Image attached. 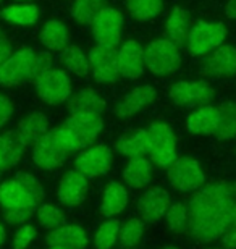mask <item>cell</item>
<instances>
[{"label":"cell","instance_id":"obj_1","mask_svg":"<svg viewBox=\"0 0 236 249\" xmlns=\"http://www.w3.org/2000/svg\"><path fill=\"white\" fill-rule=\"evenodd\" d=\"M189 235L210 243L236 228V186L215 181L198 189L188 204Z\"/></svg>","mask_w":236,"mask_h":249},{"label":"cell","instance_id":"obj_2","mask_svg":"<svg viewBox=\"0 0 236 249\" xmlns=\"http://www.w3.org/2000/svg\"><path fill=\"white\" fill-rule=\"evenodd\" d=\"M49 68H52V57L49 53L23 49L0 63V84L5 88L17 86L24 79H36Z\"/></svg>","mask_w":236,"mask_h":249},{"label":"cell","instance_id":"obj_3","mask_svg":"<svg viewBox=\"0 0 236 249\" xmlns=\"http://www.w3.org/2000/svg\"><path fill=\"white\" fill-rule=\"evenodd\" d=\"M102 128L104 118L100 113L76 112L72 113L57 129L70 152H73L89 147V144H92L100 134Z\"/></svg>","mask_w":236,"mask_h":249},{"label":"cell","instance_id":"obj_4","mask_svg":"<svg viewBox=\"0 0 236 249\" xmlns=\"http://www.w3.org/2000/svg\"><path fill=\"white\" fill-rule=\"evenodd\" d=\"M147 154L154 165L168 168L177 160V138L167 123L155 122L147 128Z\"/></svg>","mask_w":236,"mask_h":249},{"label":"cell","instance_id":"obj_5","mask_svg":"<svg viewBox=\"0 0 236 249\" xmlns=\"http://www.w3.org/2000/svg\"><path fill=\"white\" fill-rule=\"evenodd\" d=\"M70 149L63 142L58 129L54 128L47 131L41 139L33 144V162L44 172H54L60 168L68 159Z\"/></svg>","mask_w":236,"mask_h":249},{"label":"cell","instance_id":"obj_6","mask_svg":"<svg viewBox=\"0 0 236 249\" xmlns=\"http://www.w3.org/2000/svg\"><path fill=\"white\" fill-rule=\"evenodd\" d=\"M144 58L149 71L157 76L177 71L182 65L178 46H175L170 39H157L150 42L144 51Z\"/></svg>","mask_w":236,"mask_h":249},{"label":"cell","instance_id":"obj_7","mask_svg":"<svg viewBox=\"0 0 236 249\" xmlns=\"http://www.w3.org/2000/svg\"><path fill=\"white\" fill-rule=\"evenodd\" d=\"M37 96L50 106H60L72 97V81L63 70L49 68L34 79Z\"/></svg>","mask_w":236,"mask_h":249},{"label":"cell","instance_id":"obj_8","mask_svg":"<svg viewBox=\"0 0 236 249\" xmlns=\"http://www.w3.org/2000/svg\"><path fill=\"white\" fill-rule=\"evenodd\" d=\"M225 37H227V28L222 23L198 21L191 28L186 46L193 55H205L222 46Z\"/></svg>","mask_w":236,"mask_h":249},{"label":"cell","instance_id":"obj_9","mask_svg":"<svg viewBox=\"0 0 236 249\" xmlns=\"http://www.w3.org/2000/svg\"><path fill=\"white\" fill-rule=\"evenodd\" d=\"M168 181L180 193H196L205 183V173L193 157H180L168 167Z\"/></svg>","mask_w":236,"mask_h":249},{"label":"cell","instance_id":"obj_10","mask_svg":"<svg viewBox=\"0 0 236 249\" xmlns=\"http://www.w3.org/2000/svg\"><path fill=\"white\" fill-rule=\"evenodd\" d=\"M112 149L105 144H97V146L86 147L79 152L74 160V168L91 180V178L105 175L112 168Z\"/></svg>","mask_w":236,"mask_h":249},{"label":"cell","instance_id":"obj_11","mask_svg":"<svg viewBox=\"0 0 236 249\" xmlns=\"http://www.w3.org/2000/svg\"><path fill=\"white\" fill-rule=\"evenodd\" d=\"M122 13L112 7H105L92 21V34L97 46L117 47L122 39Z\"/></svg>","mask_w":236,"mask_h":249},{"label":"cell","instance_id":"obj_12","mask_svg":"<svg viewBox=\"0 0 236 249\" xmlns=\"http://www.w3.org/2000/svg\"><path fill=\"white\" fill-rule=\"evenodd\" d=\"M170 204V194L167 189L160 186H152L139 196L136 202V211L139 213V218L145 223H159L162 218H165Z\"/></svg>","mask_w":236,"mask_h":249},{"label":"cell","instance_id":"obj_13","mask_svg":"<svg viewBox=\"0 0 236 249\" xmlns=\"http://www.w3.org/2000/svg\"><path fill=\"white\" fill-rule=\"evenodd\" d=\"M89 68L99 83H115L122 76L118 65V51L115 47L97 46L89 52Z\"/></svg>","mask_w":236,"mask_h":249},{"label":"cell","instance_id":"obj_14","mask_svg":"<svg viewBox=\"0 0 236 249\" xmlns=\"http://www.w3.org/2000/svg\"><path fill=\"white\" fill-rule=\"evenodd\" d=\"M214 96V88L205 81H177L170 88V99L177 106H207Z\"/></svg>","mask_w":236,"mask_h":249},{"label":"cell","instance_id":"obj_15","mask_svg":"<svg viewBox=\"0 0 236 249\" xmlns=\"http://www.w3.org/2000/svg\"><path fill=\"white\" fill-rule=\"evenodd\" d=\"M89 191V178L84 177L76 168L68 170L60 178L57 186V199L67 207L79 206Z\"/></svg>","mask_w":236,"mask_h":249},{"label":"cell","instance_id":"obj_16","mask_svg":"<svg viewBox=\"0 0 236 249\" xmlns=\"http://www.w3.org/2000/svg\"><path fill=\"white\" fill-rule=\"evenodd\" d=\"M0 207L5 211H36L37 201L17 178L0 183Z\"/></svg>","mask_w":236,"mask_h":249},{"label":"cell","instance_id":"obj_17","mask_svg":"<svg viewBox=\"0 0 236 249\" xmlns=\"http://www.w3.org/2000/svg\"><path fill=\"white\" fill-rule=\"evenodd\" d=\"M155 99H157V91L152 86H149V84L138 86L120 99L117 107H115V115L118 118H129L150 106Z\"/></svg>","mask_w":236,"mask_h":249},{"label":"cell","instance_id":"obj_18","mask_svg":"<svg viewBox=\"0 0 236 249\" xmlns=\"http://www.w3.org/2000/svg\"><path fill=\"white\" fill-rule=\"evenodd\" d=\"M47 246H60L65 249H86L89 238L86 230L81 225L65 223L46 235Z\"/></svg>","mask_w":236,"mask_h":249},{"label":"cell","instance_id":"obj_19","mask_svg":"<svg viewBox=\"0 0 236 249\" xmlns=\"http://www.w3.org/2000/svg\"><path fill=\"white\" fill-rule=\"evenodd\" d=\"M205 74L215 78H228L236 74V49L232 46H220L204 62Z\"/></svg>","mask_w":236,"mask_h":249},{"label":"cell","instance_id":"obj_20","mask_svg":"<svg viewBox=\"0 0 236 249\" xmlns=\"http://www.w3.org/2000/svg\"><path fill=\"white\" fill-rule=\"evenodd\" d=\"M120 74L127 79H138L144 73V51L136 41L125 42L118 51Z\"/></svg>","mask_w":236,"mask_h":249},{"label":"cell","instance_id":"obj_21","mask_svg":"<svg viewBox=\"0 0 236 249\" xmlns=\"http://www.w3.org/2000/svg\"><path fill=\"white\" fill-rule=\"evenodd\" d=\"M129 204V193L125 183L120 181H110L105 185L100 197L99 211L104 217H117L120 215Z\"/></svg>","mask_w":236,"mask_h":249},{"label":"cell","instance_id":"obj_22","mask_svg":"<svg viewBox=\"0 0 236 249\" xmlns=\"http://www.w3.org/2000/svg\"><path fill=\"white\" fill-rule=\"evenodd\" d=\"M220 123V107L215 106H200L194 110L186 120V128L193 134H215Z\"/></svg>","mask_w":236,"mask_h":249},{"label":"cell","instance_id":"obj_23","mask_svg":"<svg viewBox=\"0 0 236 249\" xmlns=\"http://www.w3.org/2000/svg\"><path fill=\"white\" fill-rule=\"evenodd\" d=\"M122 178L125 186L128 188H145L150 183V180H152V162H150V159H129V162L125 165L122 172Z\"/></svg>","mask_w":236,"mask_h":249},{"label":"cell","instance_id":"obj_24","mask_svg":"<svg viewBox=\"0 0 236 249\" xmlns=\"http://www.w3.org/2000/svg\"><path fill=\"white\" fill-rule=\"evenodd\" d=\"M49 131V118L42 112H31L18 123L17 133L26 146H33Z\"/></svg>","mask_w":236,"mask_h":249},{"label":"cell","instance_id":"obj_25","mask_svg":"<svg viewBox=\"0 0 236 249\" xmlns=\"http://www.w3.org/2000/svg\"><path fill=\"white\" fill-rule=\"evenodd\" d=\"M115 151L128 159L144 157L147 154V129H136L123 134L115 144Z\"/></svg>","mask_w":236,"mask_h":249},{"label":"cell","instance_id":"obj_26","mask_svg":"<svg viewBox=\"0 0 236 249\" xmlns=\"http://www.w3.org/2000/svg\"><path fill=\"white\" fill-rule=\"evenodd\" d=\"M189 19L188 15L183 8H173L172 13L168 15L167 23H165V33H167L168 39L175 46L182 47L186 44L189 36Z\"/></svg>","mask_w":236,"mask_h":249},{"label":"cell","instance_id":"obj_27","mask_svg":"<svg viewBox=\"0 0 236 249\" xmlns=\"http://www.w3.org/2000/svg\"><path fill=\"white\" fill-rule=\"evenodd\" d=\"M26 147L28 146L23 142V139L19 138L17 129H12V131L0 134V156H2L5 165L8 168L15 167L21 160Z\"/></svg>","mask_w":236,"mask_h":249},{"label":"cell","instance_id":"obj_28","mask_svg":"<svg viewBox=\"0 0 236 249\" xmlns=\"http://www.w3.org/2000/svg\"><path fill=\"white\" fill-rule=\"evenodd\" d=\"M104 108H105L104 99L91 88L81 89V91H78L76 94H73V96L68 99V110L72 113H76V112L102 113Z\"/></svg>","mask_w":236,"mask_h":249},{"label":"cell","instance_id":"obj_29","mask_svg":"<svg viewBox=\"0 0 236 249\" xmlns=\"http://www.w3.org/2000/svg\"><path fill=\"white\" fill-rule=\"evenodd\" d=\"M41 41L49 51H65L70 41L68 28L57 19L47 21L41 31Z\"/></svg>","mask_w":236,"mask_h":249},{"label":"cell","instance_id":"obj_30","mask_svg":"<svg viewBox=\"0 0 236 249\" xmlns=\"http://www.w3.org/2000/svg\"><path fill=\"white\" fill-rule=\"evenodd\" d=\"M120 228L122 222L117 217H110L97 227L94 233V248L95 249H113L118 245Z\"/></svg>","mask_w":236,"mask_h":249},{"label":"cell","instance_id":"obj_31","mask_svg":"<svg viewBox=\"0 0 236 249\" xmlns=\"http://www.w3.org/2000/svg\"><path fill=\"white\" fill-rule=\"evenodd\" d=\"M145 231V222L139 217H131L127 222L122 223L120 228V246L123 249H133L143 241Z\"/></svg>","mask_w":236,"mask_h":249},{"label":"cell","instance_id":"obj_32","mask_svg":"<svg viewBox=\"0 0 236 249\" xmlns=\"http://www.w3.org/2000/svg\"><path fill=\"white\" fill-rule=\"evenodd\" d=\"M2 18L5 21L18 24V26H31L37 21L39 10L36 5H12L2 10Z\"/></svg>","mask_w":236,"mask_h":249},{"label":"cell","instance_id":"obj_33","mask_svg":"<svg viewBox=\"0 0 236 249\" xmlns=\"http://www.w3.org/2000/svg\"><path fill=\"white\" fill-rule=\"evenodd\" d=\"M34 215H36L39 225L47 231H52L55 228L67 223V217H65L63 211L58 206H55V204H49V202L41 204V206L36 209Z\"/></svg>","mask_w":236,"mask_h":249},{"label":"cell","instance_id":"obj_34","mask_svg":"<svg viewBox=\"0 0 236 249\" xmlns=\"http://www.w3.org/2000/svg\"><path fill=\"white\" fill-rule=\"evenodd\" d=\"M105 8V0H74L72 15L78 23L92 24L95 17Z\"/></svg>","mask_w":236,"mask_h":249},{"label":"cell","instance_id":"obj_35","mask_svg":"<svg viewBox=\"0 0 236 249\" xmlns=\"http://www.w3.org/2000/svg\"><path fill=\"white\" fill-rule=\"evenodd\" d=\"M62 63L67 67L68 71H72L78 76H84L89 73V58L81 49L76 46H68L62 53Z\"/></svg>","mask_w":236,"mask_h":249},{"label":"cell","instance_id":"obj_36","mask_svg":"<svg viewBox=\"0 0 236 249\" xmlns=\"http://www.w3.org/2000/svg\"><path fill=\"white\" fill-rule=\"evenodd\" d=\"M165 223L168 230L173 233H183L189 227V209L183 202L170 204L167 213H165Z\"/></svg>","mask_w":236,"mask_h":249},{"label":"cell","instance_id":"obj_37","mask_svg":"<svg viewBox=\"0 0 236 249\" xmlns=\"http://www.w3.org/2000/svg\"><path fill=\"white\" fill-rule=\"evenodd\" d=\"M163 0H129L128 8L133 18L138 21H147V19L157 17L162 10Z\"/></svg>","mask_w":236,"mask_h":249},{"label":"cell","instance_id":"obj_38","mask_svg":"<svg viewBox=\"0 0 236 249\" xmlns=\"http://www.w3.org/2000/svg\"><path fill=\"white\" fill-rule=\"evenodd\" d=\"M218 139H232L236 136V106L225 104L220 107V123L215 131Z\"/></svg>","mask_w":236,"mask_h":249},{"label":"cell","instance_id":"obj_39","mask_svg":"<svg viewBox=\"0 0 236 249\" xmlns=\"http://www.w3.org/2000/svg\"><path fill=\"white\" fill-rule=\"evenodd\" d=\"M15 178L33 194V197L36 199L37 202H41L42 199L46 197V189H44V185L36 175H33V173H29V172H18L17 175H15Z\"/></svg>","mask_w":236,"mask_h":249},{"label":"cell","instance_id":"obj_40","mask_svg":"<svg viewBox=\"0 0 236 249\" xmlns=\"http://www.w3.org/2000/svg\"><path fill=\"white\" fill-rule=\"evenodd\" d=\"M36 236H37V228L34 225H29V223L19 225L17 230H15V235L12 240V248L13 249H28L33 245V241L36 240Z\"/></svg>","mask_w":236,"mask_h":249},{"label":"cell","instance_id":"obj_41","mask_svg":"<svg viewBox=\"0 0 236 249\" xmlns=\"http://www.w3.org/2000/svg\"><path fill=\"white\" fill-rule=\"evenodd\" d=\"M36 211H5L3 212V220L8 225H24L29 218H31Z\"/></svg>","mask_w":236,"mask_h":249},{"label":"cell","instance_id":"obj_42","mask_svg":"<svg viewBox=\"0 0 236 249\" xmlns=\"http://www.w3.org/2000/svg\"><path fill=\"white\" fill-rule=\"evenodd\" d=\"M13 112H15L13 102L10 101V99H8L7 96L0 94V128H2L3 124L10 120V118H12Z\"/></svg>","mask_w":236,"mask_h":249},{"label":"cell","instance_id":"obj_43","mask_svg":"<svg viewBox=\"0 0 236 249\" xmlns=\"http://www.w3.org/2000/svg\"><path fill=\"white\" fill-rule=\"evenodd\" d=\"M10 55H12V44L3 31H0V63H3Z\"/></svg>","mask_w":236,"mask_h":249},{"label":"cell","instance_id":"obj_44","mask_svg":"<svg viewBox=\"0 0 236 249\" xmlns=\"http://www.w3.org/2000/svg\"><path fill=\"white\" fill-rule=\"evenodd\" d=\"M222 243L225 249H236V228L225 233L222 236Z\"/></svg>","mask_w":236,"mask_h":249},{"label":"cell","instance_id":"obj_45","mask_svg":"<svg viewBox=\"0 0 236 249\" xmlns=\"http://www.w3.org/2000/svg\"><path fill=\"white\" fill-rule=\"evenodd\" d=\"M225 13L228 18L236 19V0H228L227 7H225Z\"/></svg>","mask_w":236,"mask_h":249},{"label":"cell","instance_id":"obj_46","mask_svg":"<svg viewBox=\"0 0 236 249\" xmlns=\"http://www.w3.org/2000/svg\"><path fill=\"white\" fill-rule=\"evenodd\" d=\"M5 241H7V230H5L3 223L0 222V249L5 246Z\"/></svg>","mask_w":236,"mask_h":249},{"label":"cell","instance_id":"obj_47","mask_svg":"<svg viewBox=\"0 0 236 249\" xmlns=\"http://www.w3.org/2000/svg\"><path fill=\"white\" fill-rule=\"evenodd\" d=\"M8 170V167L5 165V162H3V159H2V156H0V175H2L3 172H7Z\"/></svg>","mask_w":236,"mask_h":249},{"label":"cell","instance_id":"obj_48","mask_svg":"<svg viewBox=\"0 0 236 249\" xmlns=\"http://www.w3.org/2000/svg\"><path fill=\"white\" fill-rule=\"evenodd\" d=\"M160 249H178L177 246H163V248H160Z\"/></svg>","mask_w":236,"mask_h":249},{"label":"cell","instance_id":"obj_49","mask_svg":"<svg viewBox=\"0 0 236 249\" xmlns=\"http://www.w3.org/2000/svg\"><path fill=\"white\" fill-rule=\"evenodd\" d=\"M47 249H65V248H60V246H49Z\"/></svg>","mask_w":236,"mask_h":249},{"label":"cell","instance_id":"obj_50","mask_svg":"<svg viewBox=\"0 0 236 249\" xmlns=\"http://www.w3.org/2000/svg\"><path fill=\"white\" fill-rule=\"evenodd\" d=\"M15 2H28V0H15Z\"/></svg>","mask_w":236,"mask_h":249},{"label":"cell","instance_id":"obj_51","mask_svg":"<svg viewBox=\"0 0 236 249\" xmlns=\"http://www.w3.org/2000/svg\"><path fill=\"white\" fill-rule=\"evenodd\" d=\"M209 249H220V248H209Z\"/></svg>","mask_w":236,"mask_h":249},{"label":"cell","instance_id":"obj_52","mask_svg":"<svg viewBox=\"0 0 236 249\" xmlns=\"http://www.w3.org/2000/svg\"><path fill=\"white\" fill-rule=\"evenodd\" d=\"M0 3H2V0H0Z\"/></svg>","mask_w":236,"mask_h":249}]
</instances>
